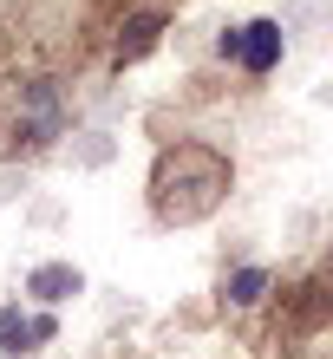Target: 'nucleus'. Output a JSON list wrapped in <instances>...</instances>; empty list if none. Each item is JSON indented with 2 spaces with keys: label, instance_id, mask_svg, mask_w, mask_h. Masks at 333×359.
Wrapping results in <instances>:
<instances>
[{
  "label": "nucleus",
  "instance_id": "f257e3e1",
  "mask_svg": "<svg viewBox=\"0 0 333 359\" xmlns=\"http://www.w3.org/2000/svg\"><path fill=\"white\" fill-rule=\"evenodd\" d=\"M216 53L229 66H242L248 79H268L281 66V53H287V33H281V20H248V27H229L216 39Z\"/></svg>",
  "mask_w": 333,
  "mask_h": 359
},
{
  "label": "nucleus",
  "instance_id": "f03ea898",
  "mask_svg": "<svg viewBox=\"0 0 333 359\" xmlns=\"http://www.w3.org/2000/svg\"><path fill=\"white\" fill-rule=\"evenodd\" d=\"M59 137V92L53 79H33L27 92H20V124H13V144H27V151H39V144Z\"/></svg>",
  "mask_w": 333,
  "mask_h": 359
},
{
  "label": "nucleus",
  "instance_id": "7ed1b4c3",
  "mask_svg": "<svg viewBox=\"0 0 333 359\" xmlns=\"http://www.w3.org/2000/svg\"><path fill=\"white\" fill-rule=\"evenodd\" d=\"M59 333L53 313H20V307H0V353H33Z\"/></svg>",
  "mask_w": 333,
  "mask_h": 359
},
{
  "label": "nucleus",
  "instance_id": "20e7f679",
  "mask_svg": "<svg viewBox=\"0 0 333 359\" xmlns=\"http://www.w3.org/2000/svg\"><path fill=\"white\" fill-rule=\"evenodd\" d=\"M79 287H86V274H79L72 262H39V268L27 274V294H33V301H46V307H53V301H72Z\"/></svg>",
  "mask_w": 333,
  "mask_h": 359
},
{
  "label": "nucleus",
  "instance_id": "39448f33",
  "mask_svg": "<svg viewBox=\"0 0 333 359\" xmlns=\"http://www.w3.org/2000/svg\"><path fill=\"white\" fill-rule=\"evenodd\" d=\"M268 287H275V274H268L261 262H242V268L222 274V301H229V307H261Z\"/></svg>",
  "mask_w": 333,
  "mask_h": 359
},
{
  "label": "nucleus",
  "instance_id": "423d86ee",
  "mask_svg": "<svg viewBox=\"0 0 333 359\" xmlns=\"http://www.w3.org/2000/svg\"><path fill=\"white\" fill-rule=\"evenodd\" d=\"M157 33H163V13H131L124 20V33H118V59L131 66V59H144L157 46Z\"/></svg>",
  "mask_w": 333,
  "mask_h": 359
}]
</instances>
